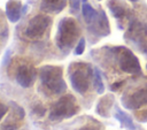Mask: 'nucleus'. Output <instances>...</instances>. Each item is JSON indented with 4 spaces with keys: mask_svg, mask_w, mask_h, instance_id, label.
<instances>
[{
    "mask_svg": "<svg viewBox=\"0 0 147 130\" xmlns=\"http://www.w3.org/2000/svg\"><path fill=\"white\" fill-rule=\"evenodd\" d=\"M80 35V28L77 21L72 17H63L59 24L55 35V44L64 54L69 53L78 40Z\"/></svg>",
    "mask_w": 147,
    "mask_h": 130,
    "instance_id": "obj_1",
    "label": "nucleus"
},
{
    "mask_svg": "<svg viewBox=\"0 0 147 130\" xmlns=\"http://www.w3.org/2000/svg\"><path fill=\"white\" fill-rule=\"evenodd\" d=\"M93 74L94 69H92L88 63H71L69 68V79L72 89L79 94L86 93L90 89L91 81L93 79Z\"/></svg>",
    "mask_w": 147,
    "mask_h": 130,
    "instance_id": "obj_2",
    "label": "nucleus"
},
{
    "mask_svg": "<svg viewBox=\"0 0 147 130\" xmlns=\"http://www.w3.org/2000/svg\"><path fill=\"white\" fill-rule=\"evenodd\" d=\"M39 77L42 86L53 94H61L67 90L63 79V69L60 66H44L39 70Z\"/></svg>",
    "mask_w": 147,
    "mask_h": 130,
    "instance_id": "obj_3",
    "label": "nucleus"
},
{
    "mask_svg": "<svg viewBox=\"0 0 147 130\" xmlns=\"http://www.w3.org/2000/svg\"><path fill=\"white\" fill-rule=\"evenodd\" d=\"M110 53L122 71L132 75H141V67L139 60L132 53V51L124 46H116L110 48Z\"/></svg>",
    "mask_w": 147,
    "mask_h": 130,
    "instance_id": "obj_4",
    "label": "nucleus"
},
{
    "mask_svg": "<svg viewBox=\"0 0 147 130\" xmlns=\"http://www.w3.org/2000/svg\"><path fill=\"white\" fill-rule=\"evenodd\" d=\"M78 112H79V105L77 104L76 98L71 94H65L53 104L48 117L51 121H57V120L69 118L76 115Z\"/></svg>",
    "mask_w": 147,
    "mask_h": 130,
    "instance_id": "obj_5",
    "label": "nucleus"
},
{
    "mask_svg": "<svg viewBox=\"0 0 147 130\" xmlns=\"http://www.w3.org/2000/svg\"><path fill=\"white\" fill-rule=\"evenodd\" d=\"M126 109H139L147 104V82L140 83L132 89H127L121 99Z\"/></svg>",
    "mask_w": 147,
    "mask_h": 130,
    "instance_id": "obj_6",
    "label": "nucleus"
},
{
    "mask_svg": "<svg viewBox=\"0 0 147 130\" xmlns=\"http://www.w3.org/2000/svg\"><path fill=\"white\" fill-rule=\"evenodd\" d=\"M52 24V18L47 15H36L33 16L25 29V36L30 39H37L45 35L47 29Z\"/></svg>",
    "mask_w": 147,
    "mask_h": 130,
    "instance_id": "obj_7",
    "label": "nucleus"
},
{
    "mask_svg": "<svg viewBox=\"0 0 147 130\" xmlns=\"http://www.w3.org/2000/svg\"><path fill=\"white\" fill-rule=\"evenodd\" d=\"M15 79L20 86L24 89L31 87L37 79V69L30 63H22L16 69Z\"/></svg>",
    "mask_w": 147,
    "mask_h": 130,
    "instance_id": "obj_8",
    "label": "nucleus"
},
{
    "mask_svg": "<svg viewBox=\"0 0 147 130\" xmlns=\"http://www.w3.org/2000/svg\"><path fill=\"white\" fill-rule=\"evenodd\" d=\"M90 25V29L91 31L95 35V36H99V37H105V36H108L110 33V29H109V22H108V18L106 16V13L103 10H100L96 18L88 24Z\"/></svg>",
    "mask_w": 147,
    "mask_h": 130,
    "instance_id": "obj_9",
    "label": "nucleus"
},
{
    "mask_svg": "<svg viewBox=\"0 0 147 130\" xmlns=\"http://www.w3.org/2000/svg\"><path fill=\"white\" fill-rule=\"evenodd\" d=\"M22 3L20 0H9L6 3V16L11 23H16L21 18L22 14Z\"/></svg>",
    "mask_w": 147,
    "mask_h": 130,
    "instance_id": "obj_10",
    "label": "nucleus"
},
{
    "mask_svg": "<svg viewBox=\"0 0 147 130\" xmlns=\"http://www.w3.org/2000/svg\"><path fill=\"white\" fill-rule=\"evenodd\" d=\"M113 106H114V95L113 94H106L105 97H102L98 101L95 112L98 115H100L102 117H109Z\"/></svg>",
    "mask_w": 147,
    "mask_h": 130,
    "instance_id": "obj_11",
    "label": "nucleus"
},
{
    "mask_svg": "<svg viewBox=\"0 0 147 130\" xmlns=\"http://www.w3.org/2000/svg\"><path fill=\"white\" fill-rule=\"evenodd\" d=\"M67 5V0H41L40 9L51 14L61 13Z\"/></svg>",
    "mask_w": 147,
    "mask_h": 130,
    "instance_id": "obj_12",
    "label": "nucleus"
},
{
    "mask_svg": "<svg viewBox=\"0 0 147 130\" xmlns=\"http://www.w3.org/2000/svg\"><path fill=\"white\" fill-rule=\"evenodd\" d=\"M115 118L122 124L123 128H125L126 130H138L137 125L133 123L132 117L126 114L125 112H123L121 108H115Z\"/></svg>",
    "mask_w": 147,
    "mask_h": 130,
    "instance_id": "obj_13",
    "label": "nucleus"
},
{
    "mask_svg": "<svg viewBox=\"0 0 147 130\" xmlns=\"http://www.w3.org/2000/svg\"><path fill=\"white\" fill-rule=\"evenodd\" d=\"M108 8H109L110 13L113 14V16L117 20H121L124 16H126L127 8L121 0H109L108 1Z\"/></svg>",
    "mask_w": 147,
    "mask_h": 130,
    "instance_id": "obj_14",
    "label": "nucleus"
},
{
    "mask_svg": "<svg viewBox=\"0 0 147 130\" xmlns=\"http://www.w3.org/2000/svg\"><path fill=\"white\" fill-rule=\"evenodd\" d=\"M82 13H83L84 20H85V22H86L87 24L92 23V22L96 18V16H98V14H99V12H96V10H95L91 5H88L87 2H84V3H83V6H82Z\"/></svg>",
    "mask_w": 147,
    "mask_h": 130,
    "instance_id": "obj_15",
    "label": "nucleus"
},
{
    "mask_svg": "<svg viewBox=\"0 0 147 130\" xmlns=\"http://www.w3.org/2000/svg\"><path fill=\"white\" fill-rule=\"evenodd\" d=\"M93 84H94V87L96 90V92L99 94L103 93L105 92V85H103V82H102V77H101V72L98 68H94V74H93Z\"/></svg>",
    "mask_w": 147,
    "mask_h": 130,
    "instance_id": "obj_16",
    "label": "nucleus"
},
{
    "mask_svg": "<svg viewBox=\"0 0 147 130\" xmlns=\"http://www.w3.org/2000/svg\"><path fill=\"white\" fill-rule=\"evenodd\" d=\"M79 130H102V124H100L95 120H92L91 123H87L86 125L82 127Z\"/></svg>",
    "mask_w": 147,
    "mask_h": 130,
    "instance_id": "obj_17",
    "label": "nucleus"
},
{
    "mask_svg": "<svg viewBox=\"0 0 147 130\" xmlns=\"http://www.w3.org/2000/svg\"><path fill=\"white\" fill-rule=\"evenodd\" d=\"M84 51H85V38L82 37V38H79V40H78V43L76 45L75 54L76 55H80V54L84 53Z\"/></svg>",
    "mask_w": 147,
    "mask_h": 130,
    "instance_id": "obj_18",
    "label": "nucleus"
},
{
    "mask_svg": "<svg viewBox=\"0 0 147 130\" xmlns=\"http://www.w3.org/2000/svg\"><path fill=\"white\" fill-rule=\"evenodd\" d=\"M10 105L14 107V110L16 112V115H17V117H18L20 120H22V118L25 116V112H24V109H23L21 106H18L16 102H14V101H10Z\"/></svg>",
    "mask_w": 147,
    "mask_h": 130,
    "instance_id": "obj_19",
    "label": "nucleus"
},
{
    "mask_svg": "<svg viewBox=\"0 0 147 130\" xmlns=\"http://www.w3.org/2000/svg\"><path fill=\"white\" fill-rule=\"evenodd\" d=\"M137 120L139 122H147V109L138 112L137 113Z\"/></svg>",
    "mask_w": 147,
    "mask_h": 130,
    "instance_id": "obj_20",
    "label": "nucleus"
},
{
    "mask_svg": "<svg viewBox=\"0 0 147 130\" xmlns=\"http://www.w3.org/2000/svg\"><path fill=\"white\" fill-rule=\"evenodd\" d=\"M34 110V113L37 114V115H39V116H44V114H45V112H46V108L41 105V104H37V106H36V108L33 109Z\"/></svg>",
    "mask_w": 147,
    "mask_h": 130,
    "instance_id": "obj_21",
    "label": "nucleus"
},
{
    "mask_svg": "<svg viewBox=\"0 0 147 130\" xmlns=\"http://www.w3.org/2000/svg\"><path fill=\"white\" fill-rule=\"evenodd\" d=\"M80 1L82 0H69L70 7L72 8V10H75V12L79 10V8H80Z\"/></svg>",
    "mask_w": 147,
    "mask_h": 130,
    "instance_id": "obj_22",
    "label": "nucleus"
},
{
    "mask_svg": "<svg viewBox=\"0 0 147 130\" xmlns=\"http://www.w3.org/2000/svg\"><path fill=\"white\" fill-rule=\"evenodd\" d=\"M0 130H17V128L13 123H6V124H2L0 127Z\"/></svg>",
    "mask_w": 147,
    "mask_h": 130,
    "instance_id": "obj_23",
    "label": "nucleus"
},
{
    "mask_svg": "<svg viewBox=\"0 0 147 130\" xmlns=\"http://www.w3.org/2000/svg\"><path fill=\"white\" fill-rule=\"evenodd\" d=\"M7 112H8V107H7L5 104L0 102V121H1V120H2V117L7 114Z\"/></svg>",
    "mask_w": 147,
    "mask_h": 130,
    "instance_id": "obj_24",
    "label": "nucleus"
},
{
    "mask_svg": "<svg viewBox=\"0 0 147 130\" xmlns=\"http://www.w3.org/2000/svg\"><path fill=\"white\" fill-rule=\"evenodd\" d=\"M123 83H124V82H116V83L111 84V85H110V90H111V91H117V90H118V87H119Z\"/></svg>",
    "mask_w": 147,
    "mask_h": 130,
    "instance_id": "obj_25",
    "label": "nucleus"
},
{
    "mask_svg": "<svg viewBox=\"0 0 147 130\" xmlns=\"http://www.w3.org/2000/svg\"><path fill=\"white\" fill-rule=\"evenodd\" d=\"M130 1H132V2H137V1H139V0H130Z\"/></svg>",
    "mask_w": 147,
    "mask_h": 130,
    "instance_id": "obj_26",
    "label": "nucleus"
},
{
    "mask_svg": "<svg viewBox=\"0 0 147 130\" xmlns=\"http://www.w3.org/2000/svg\"><path fill=\"white\" fill-rule=\"evenodd\" d=\"M82 1H83V3H84V2H86V1H87V0H82Z\"/></svg>",
    "mask_w": 147,
    "mask_h": 130,
    "instance_id": "obj_27",
    "label": "nucleus"
}]
</instances>
